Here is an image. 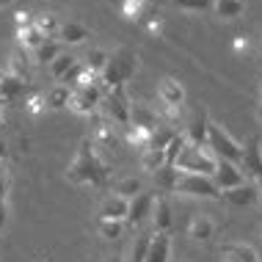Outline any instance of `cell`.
<instances>
[{
  "label": "cell",
  "mask_w": 262,
  "mask_h": 262,
  "mask_svg": "<svg viewBox=\"0 0 262 262\" xmlns=\"http://www.w3.org/2000/svg\"><path fill=\"white\" fill-rule=\"evenodd\" d=\"M25 111L33 113V116H39V113L47 111V100H45V91H36L31 89V94L25 97Z\"/></svg>",
  "instance_id": "cell-40"
},
{
  "label": "cell",
  "mask_w": 262,
  "mask_h": 262,
  "mask_svg": "<svg viewBox=\"0 0 262 262\" xmlns=\"http://www.w3.org/2000/svg\"><path fill=\"white\" fill-rule=\"evenodd\" d=\"M105 262H124L122 254H111V257H105Z\"/></svg>",
  "instance_id": "cell-48"
},
{
  "label": "cell",
  "mask_w": 262,
  "mask_h": 262,
  "mask_svg": "<svg viewBox=\"0 0 262 262\" xmlns=\"http://www.w3.org/2000/svg\"><path fill=\"white\" fill-rule=\"evenodd\" d=\"M163 31V19H152L149 23V33H160Z\"/></svg>",
  "instance_id": "cell-47"
},
{
  "label": "cell",
  "mask_w": 262,
  "mask_h": 262,
  "mask_svg": "<svg viewBox=\"0 0 262 262\" xmlns=\"http://www.w3.org/2000/svg\"><path fill=\"white\" fill-rule=\"evenodd\" d=\"M108 50H102V47H91V50L86 53V61H83V67L89 69V72H94V75H102V69H105V63H108Z\"/></svg>",
  "instance_id": "cell-34"
},
{
  "label": "cell",
  "mask_w": 262,
  "mask_h": 262,
  "mask_svg": "<svg viewBox=\"0 0 262 262\" xmlns=\"http://www.w3.org/2000/svg\"><path fill=\"white\" fill-rule=\"evenodd\" d=\"M171 235H152L149 240V251H146V259L144 262H168L171 259Z\"/></svg>",
  "instance_id": "cell-20"
},
{
  "label": "cell",
  "mask_w": 262,
  "mask_h": 262,
  "mask_svg": "<svg viewBox=\"0 0 262 262\" xmlns=\"http://www.w3.org/2000/svg\"><path fill=\"white\" fill-rule=\"evenodd\" d=\"M45 100H47V108H50V111H63V108H69L72 89L63 86V83H55V86L45 94Z\"/></svg>",
  "instance_id": "cell-27"
},
{
  "label": "cell",
  "mask_w": 262,
  "mask_h": 262,
  "mask_svg": "<svg viewBox=\"0 0 262 262\" xmlns=\"http://www.w3.org/2000/svg\"><path fill=\"white\" fill-rule=\"evenodd\" d=\"M14 23H17V28H28V25H33V14L17 11V14H14Z\"/></svg>",
  "instance_id": "cell-43"
},
{
  "label": "cell",
  "mask_w": 262,
  "mask_h": 262,
  "mask_svg": "<svg viewBox=\"0 0 262 262\" xmlns=\"http://www.w3.org/2000/svg\"><path fill=\"white\" fill-rule=\"evenodd\" d=\"M212 235H215V224H212L210 215L196 212V215L188 221V237L190 240H196V243H207V240H212Z\"/></svg>",
  "instance_id": "cell-17"
},
{
  "label": "cell",
  "mask_w": 262,
  "mask_h": 262,
  "mask_svg": "<svg viewBox=\"0 0 262 262\" xmlns=\"http://www.w3.org/2000/svg\"><path fill=\"white\" fill-rule=\"evenodd\" d=\"M124 141L133 146V149H138V155L144 149H149V141H152V133L144 130V127H124Z\"/></svg>",
  "instance_id": "cell-32"
},
{
  "label": "cell",
  "mask_w": 262,
  "mask_h": 262,
  "mask_svg": "<svg viewBox=\"0 0 262 262\" xmlns=\"http://www.w3.org/2000/svg\"><path fill=\"white\" fill-rule=\"evenodd\" d=\"M130 124L133 127H144V130L155 133L163 122H160L158 111L146 108V105H141V102H133V108H130Z\"/></svg>",
  "instance_id": "cell-18"
},
{
  "label": "cell",
  "mask_w": 262,
  "mask_h": 262,
  "mask_svg": "<svg viewBox=\"0 0 262 262\" xmlns=\"http://www.w3.org/2000/svg\"><path fill=\"white\" fill-rule=\"evenodd\" d=\"M168 6L180 11H193V14H202V11H212V3L215 0H166Z\"/></svg>",
  "instance_id": "cell-36"
},
{
  "label": "cell",
  "mask_w": 262,
  "mask_h": 262,
  "mask_svg": "<svg viewBox=\"0 0 262 262\" xmlns=\"http://www.w3.org/2000/svg\"><path fill=\"white\" fill-rule=\"evenodd\" d=\"M55 39L63 47H75V45H83L86 39H91V31L83 23H77V19H69V23H61V31Z\"/></svg>",
  "instance_id": "cell-15"
},
{
  "label": "cell",
  "mask_w": 262,
  "mask_h": 262,
  "mask_svg": "<svg viewBox=\"0 0 262 262\" xmlns=\"http://www.w3.org/2000/svg\"><path fill=\"white\" fill-rule=\"evenodd\" d=\"M105 91L102 86H83V89H72V100H69V111L77 113V116H94L102 105Z\"/></svg>",
  "instance_id": "cell-8"
},
{
  "label": "cell",
  "mask_w": 262,
  "mask_h": 262,
  "mask_svg": "<svg viewBox=\"0 0 262 262\" xmlns=\"http://www.w3.org/2000/svg\"><path fill=\"white\" fill-rule=\"evenodd\" d=\"M138 69V55L136 50L130 47H119L108 55V63H105L102 75H100V86L102 91H111V89H127V83L133 80Z\"/></svg>",
  "instance_id": "cell-2"
},
{
  "label": "cell",
  "mask_w": 262,
  "mask_h": 262,
  "mask_svg": "<svg viewBox=\"0 0 262 262\" xmlns=\"http://www.w3.org/2000/svg\"><path fill=\"white\" fill-rule=\"evenodd\" d=\"M224 262H237V259H232V257H224Z\"/></svg>",
  "instance_id": "cell-51"
},
{
  "label": "cell",
  "mask_w": 262,
  "mask_h": 262,
  "mask_svg": "<svg viewBox=\"0 0 262 262\" xmlns=\"http://www.w3.org/2000/svg\"><path fill=\"white\" fill-rule=\"evenodd\" d=\"M33 28H36L45 39H55L61 31V19H58V14H53V11H41V14H33Z\"/></svg>",
  "instance_id": "cell-22"
},
{
  "label": "cell",
  "mask_w": 262,
  "mask_h": 262,
  "mask_svg": "<svg viewBox=\"0 0 262 262\" xmlns=\"http://www.w3.org/2000/svg\"><path fill=\"white\" fill-rule=\"evenodd\" d=\"M237 166L249 182H254L257 188L262 185V141H259V136H251L243 144V158H240Z\"/></svg>",
  "instance_id": "cell-7"
},
{
  "label": "cell",
  "mask_w": 262,
  "mask_h": 262,
  "mask_svg": "<svg viewBox=\"0 0 262 262\" xmlns=\"http://www.w3.org/2000/svg\"><path fill=\"white\" fill-rule=\"evenodd\" d=\"M9 193H11V174L0 166V202H9Z\"/></svg>",
  "instance_id": "cell-42"
},
{
  "label": "cell",
  "mask_w": 262,
  "mask_h": 262,
  "mask_svg": "<svg viewBox=\"0 0 262 262\" xmlns=\"http://www.w3.org/2000/svg\"><path fill=\"white\" fill-rule=\"evenodd\" d=\"M207 146L215 152L218 160L240 163V158H243V144H240L229 130H224V127L215 124V122L207 124Z\"/></svg>",
  "instance_id": "cell-4"
},
{
  "label": "cell",
  "mask_w": 262,
  "mask_h": 262,
  "mask_svg": "<svg viewBox=\"0 0 262 262\" xmlns=\"http://www.w3.org/2000/svg\"><path fill=\"white\" fill-rule=\"evenodd\" d=\"M158 97H160L163 105H168V108H182V105H185V89H182V83L177 80V77H163Z\"/></svg>",
  "instance_id": "cell-13"
},
{
  "label": "cell",
  "mask_w": 262,
  "mask_h": 262,
  "mask_svg": "<svg viewBox=\"0 0 262 262\" xmlns=\"http://www.w3.org/2000/svg\"><path fill=\"white\" fill-rule=\"evenodd\" d=\"M138 163H141V171L155 174V171H160V168L166 166V152L149 146V149H144V152L138 155Z\"/></svg>",
  "instance_id": "cell-28"
},
{
  "label": "cell",
  "mask_w": 262,
  "mask_h": 262,
  "mask_svg": "<svg viewBox=\"0 0 262 262\" xmlns=\"http://www.w3.org/2000/svg\"><path fill=\"white\" fill-rule=\"evenodd\" d=\"M130 108H133V100H130V94H127V89L105 91L102 105H100L105 119H108L111 124H119V127H130Z\"/></svg>",
  "instance_id": "cell-5"
},
{
  "label": "cell",
  "mask_w": 262,
  "mask_h": 262,
  "mask_svg": "<svg viewBox=\"0 0 262 262\" xmlns=\"http://www.w3.org/2000/svg\"><path fill=\"white\" fill-rule=\"evenodd\" d=\"M9 158V144H6V138L0 136V160H6Z\"/></svg>",
  "instance_id": "cell-46"
},
{
  "label": "cell",
  "mask_w": 262,
  "mask_h": 262,
  "mask_svg": "<svg viewBox=\"0 0 262 262\" xmlns=\"http://www.w3.org/2000/svg\"><path fill=\"white\" fill-rule=\"evenodd\" d=\"M67 180L72 185H89V188H105L111 180V166L102 158V152L91 144V138H83L77 146L75 160L67 168Z\"/></svg>",
  "instance_id": "cell-1"
},
{
  "label": "cell",
  "mask_w": 262,
  "mask_h": 262,
  "mask_svg": "<svg viewBox=\"0 0 262 262\" xmlns=\"http://www.w3.org/2000/svg\"><path fill=\"white\" fill-rule=\"evenodd\" d=\"M127 207H130V199H124V196H105L102 204H100V218L102 221H124L127 218Z\"/></svg>",
  "instance_id": "cell-16"
},
{
  "label": "cell",
  "mask_w": 262,
  "mask_h": 262,
  "mask_svg": "<svg viewBox=\"0 0 262 262\" xmlns=\"http://www.w3.org/2000/svg\"><path fill=\"white\" fill-rule=\"evenodd\" d=\"M207 124H210L207 116H193V119H190V124H188V130H185L188 144L207 146Z\"/></svg>",
  "instance_id": "cell-25"
},
{
  "label": "cell",
  "mask_w": 262,
  "mask_h": 262,
  "mask_svg": "<svg viewBox=\"0 0 262 262\" xmlns=\"http://www.w3.org/2000/svg\"><path fill=\"white\" fill-rule=\"evenodd\" d=\"M3 75H6V72H3V69H0V80H3Z\"/></svg>",
  "instance_id": "cell-53"
},
{
  "label": "cell",
  "mask_w": 262,
  "mask_h": 262,
  "mask_svg": "<svg viewBox=\"0 0 262 262\" xmlns=\"http://www.w3.org/2000/svg\"><path fill=\"white\" fill-rule=\"evenodd\" d=\"M6 124V113H3V102H0V127Z\"/></svg>",
  "instance_id": "cell-49"
},
{
  "label": "cell",
  "mask_w": 262,
  "mask_h": 262,
  "mask_svg": "<svg viewBox=\"0 0 262 262\" xmlns=\"http://www.w3.org/2000/svg\"><path fill=\"white\" fill-rule=\"evenodd\" d=\"M113 193L124 196V199H136L138 193H144V180L141 177H122L113 182Z\"/></svg>",
  "instance_id": "cell-29"
},
{
  "label": "cell",
  "mask_w": 262,
  "mask_h": 262,
  "mask_svg": "<svg viewBox=\"0 0 262 262\" xmlns=\"http://www.w3.org/2000/svg\"><path fill=\"white\" fill-rule=\"evenodd\" d=\"M152 204H155V193H138L136 199H130V207H127V218H124V226H141L149 221L152 215Z\"/></svg>",
  "instance_id": "cell-10"
},
{
  "label": "cell",
  "mask_w": 262,
  "mask_h": 262,
  "mask_svg": "<svg viewBox=\"0 0 262 262\" xmlns=\"http://www.w3.org/2000/svg\"><path fill=\"white\" fill-rule=\"evenodd\" d=\"M259 199H262V185H259Z\"/></svg>",
  "instance_id": "cell-54"
},
{
  "label": "cell",
  "mask_w": 262,
  "mask_h": 262,
  "mask_svg": "<svg viewBox=\"0 0 262 262\" xmlns=\"http://www.w3.org/2000/svg\"><path fill=\"white\" fill-rule=\"evenodd\" d=\"M146 3H149V0H122V14L127 19H138L141 14H144Z\"/></svg>",
  "instance_id": "cell-41"
},
{
  "label": "cell",
  "mask_w": 262,
  "mask_h": 262,
  "mask_svg": "<svg viewBox=\"0 0 262 262\" xmlns=\"http://www.w3.org/2000/svg\"><path fill=\"white\" fill-rule=\"evenodd\" d=\"M9 75L28 83V86H33V61L28 58V53L19 50V47L9 55Z\"/></svg>",
  "instance_id": "cell-12"
},
{
  "label": "cell",
  "mask_w": 262,
  "mask_h": 262,
  "mask_svg": "<svg viewBox=\"0 0 262 262\" xmlns=\"http://www.w3.org/2000/svg\"><path fill=\"white\" fill-rule=\"evenodd\" d=\"M152 180H155V185H158L160 193H174L177 180H180V171H177L174 166H163L160 171L152 174Z\"/></svg>",
  "instance_id": "cell-31"
},
{
  "label": "cell",
  "mask_w": 262,
  "mask_h": 262,
  "mask_svg": "<svg viewBox=\"0 0 262 262\" xmlns=\"http://www.w3.org/2000/svg\"><path fill=\"white\" fill-rule=\"evenodd\" d=\"M232 50H235V53L249 50V39H246V36H235V41H232Z\"/></svg>",
  "instance_id": "cell-45"
},
{
  "label": "cell",
  "mask_w": 262,
  "mask_h": 262,
  "mask_svg": "<svg viewBox=\"0 0 262 262\" xmlns=\"http://www.w3.org/2000/svg\"><path fill=\"white\" fill-rule=\"evenodd\" d=\"M224 257H232V259H237V262H259V254L254 246L249 243H226L224 249H221Z\"/></svg>",
  "instance_id": "cell-26"
},
{
  "label": "cell",
  "mask_w": 262,
  "mask_h": 262,
  "mask_svg": "<svg viewBox=\"0 0 262 262\" xmlns=\"http://www.w3.org/2000/svg\"><path fill=\"white\" fill-rule=\"evenodd\" d=\"M28 94H31V86H28V83L11 77L9 72L3 75V80H0V102H17Z\"/></svg>",
  "instance_id": "cell-19"
},
{
  "label": "cell",
  "mask_w": 262,
  "mask_h": 262,
  "mask_svg": "<svg viewBox=\"0 0 262 262\" xmlns=\"http://www.w3.org/2000/svg\"><path fill=\"white\" fill-rule=\"evenodd\" d=\"M6 224H9V202H0V232L6 229Z\"/></svg>",
  "instance_id": "cell-44"
},
{
  "label": "cell",
  "mask_w": 262,
  "mask_h": 262,
  "mask_svg": "<svg viewBox=\"0 0 262 262\" xmlns=\"http://www.w3.org/2000/svg\"><path fill=\"white\" fill-rule=\"evenodd\" d=\"M91 144L97 146V149H113L116 146V133H113V124L108 119H102V122H97L94 133H91Z\"/></svg>",
  "instance_id": "cell-23"
},
{
  "label": "cell",
  "mask_w": 262,
  "mask_h": 262,
  "mask_svg": "<svg viewBox=\"0 0 262 262\" xmlns=\"http://www.w3.org/2000/svg\"><path fill=\"white\" fill-rule=\"evenodd\" d=\"M259 122H262V105H259Z\"/></svg>",
  "instance_id": "cell-52"
},
{
  "label": "cell",
  "mask_w": 262,
  "mask_h": 262,
  "mask_svg": "<svg viewBox=\"0 0 262 262\" xmlns=\"http://www.w3.org/2000/svg\"><path fill=\"white\" fill-rule=\"evenodd\" d=\"M174 193L193 196V199H210V202H218V199H221V190L215 188V182H212L210 177H199V174H182V171H180V180H177Z\"/></svg>",
  "instance_id": "cell-6"
},
{
  "label": "cell",
  "mask_w": 262,
  "mask_h": 262,
  "mask_svg": "<svg viewBox=\"0 0 262 262\" xmlns=\"http://www.w3.org/2000/svg\"><path fill=\"white\" fill-rule=\"evenodd\" d=\"M41 41H45V36H41V33H39L33 25H28V28H17V47H19V50L33 53V50H39Z\"/></svg>",
  "instance_id": "cell-30"
},
{
  "label": "cell",
  "mask_w": 262,
  "mask_h": 262,
  "mask_svg": "<svg viewBox=\"0 0 262 262\" xmlns=\"http://www.w3.org/2000/svg\"><path fill=\"white\" fill-rule=\"evenodd\" d=\"M61 53H67V47H63L58 39H45L39 45V50H33V63H47V67H50Z\"/></svg>",
  "instance_id": "cell-24"
},
{
  "label": "cell",
  "mask_w": 262,
  "mask_h": 262,
  "mask_svg": "<svg viewBox=\"0 0 262 262\" xmlns=\"http://www.w3.org/2000/svg\"><path fill=\"white\" fill-rule=\"evenodd\" d=\"M212 182H215V188L224 193V190H232V188L243 185V182H249V180H246V174H243V171H240L237 163L221 160V163H218V171L212 174Z\"/></svg>",
  "instance_id": "cell-11"
},
{
  "label": "cell",
  "mask_w": 262,
  "mask_h": 262,
  "mask_svg": "<svg viewBox=\"0 0 262 262\" xmlns=\"http://www.w3.org/2000/svg\"><path fill=\"white\" fill-rule=\"evenodd\" d=\"M188 146V138H185V133H177V136L168 141V146H166V166H174V160L182 155V149Z\"/></svg>",
  "instance_id": "cell-38"
},
{
  "label": "cell",
  "mask_w": 262,
  "mask_h": 262,
  "mask_svg": "<svg viewBox=\"0 0 262 262\" xmlns=\"http://www.w3.org/2000/svg\"><path fill=\"white\" fill-rule=\"evenodd\" d=\"M158 3H160V0H158Z\"/></svg>",
  "instance_id": "cell-55"
},
{
  "label": "cell",
  "mask_w": 262,
  "mask_h": 262,
  "mask_svg": "<svg viewBox=\"0 0 262 262\" xmlns=\"http://www.w3.org/2000/svg\"><path fill=\"white\" fill-rule=\"evenodd\" d=\"M11 3H14V0H0V9H9Z\"/></svg>",
  "instance_id": "cell-50"
},
{
  "label": "cell",
  "mask_w": 262,
  "mask_h": 262,
  "mask_svg": "<svg viewBox=\"0 0 262 262\" xmlns=\"http://www.w3.org/2000/svg\"><path fill=\"white\" fill-rule=\"evenodd\" d=\"M212 14H215L218 19H224V23L240 19L246 14V0H215V3H212Z\"/></svg>",
  "instance_id": "cell-21"
},
{
  "label": "cell",
  "mask_w": 262,
  "mask_h": 262,
  "mask_svg": "<svg viewBox=\"0 0 262 262\" xmlns=\"http://www.w3.org/2000/svg\"><path fill=\"white\" fill-rule=\"evenodd\" d=\"M221 199L235 204V207H251L254 202H259V188L254 185V182H243V185H237L232 190H224Z\"/></svg>",
  "instance_id": "cell-14"
},
{
  "label": "cell",
  "mask_w": 262,
  "mask_h": 262,
  "mask_svg": "<svg viewBox=\"0 0 262 262\" xmlns=\"http://www.w3.org/2000/svg\"><path fill=\"white\" fill-rule=\"evenodd\" d=\"M149 240H152V232H141V235L133 240L130 254H127L124 262H144L146 259V251H149Z\"/></svg>",
  "instance_id": "cell-33"
},
{
  "label": "cell",
  "mask_w": 262,
  "mask_h": 262,
  "mask_svg": "<svg viewBox=\"0 0 262 262\" xmlns=\"http://www.w3.org/2000/svg\"><path fill=\"white\" fill-rule=\"evenodd\" d=\"M152 235H171V226H174V210L168 204L166 196H155L152 204Z\"/></svg>",
  "instance_id": "cell-9"
},
{
  "label": "cell",
  "mask_w": 262,
  "mask_h": 262,
  "mask_svg": "<svg viewBox=\"0 0 262 262\" xmlns=\"http://www.w3.org/2000/svg\"><path fill=\"white\" fill-rule=\"evenodd\" d=\"M174 136H177V130H174V127H168V124H160L158 130L152 133V141H149V146H155V149H163V152H166L168 141H171Z\"/></svg>",
  "instance_id": "cell-39"
},
{
  "label": "cell",
  "mask_w": 262,
  "mask_h": 262,
  "mask_svg": "<svg viewBox=\"0 0 262 262\" xmlns=\"http://www.w3.org/2000/svg\"><path fill=\"white\" fill-rule=\"evenodd\" d=\"M218 160L215 158V152L210 149V146H193V144H188L185 149H182V155L174 160V168L177 171H182V174H199V177H210L212 180V174L218 171Z\"/></svg>",
  "instance_id": "cell-3"
},
{
  "label": "cell",
  "mask_w": 262,
  "mask_h": 262,
  "mask_svg": "<svg viewBox=\"0 0 262 262\" xmlns=\"http://www.w3.org/2000/svg\"><path fill=\"white\" fill-rule=\"evenodd\" d=\"M75 63H77V58H75V55H69V53H61L58 55V58H55L53 63H50V75H53V80H63V75H67L69 72V69H72L75 67Z\"/></svg>",
  "instance_id": "cell-35"
},
{
  "label": "cell",
  "mask_w": 262,
  "mask_h": 262,
  "mask_svg": "<svg viewBox=\"0 0 262 262\" xmlns=\"http://www.w3.org/2000/svg\"><path fill=\"white\" fill-rule=\"evenodd\" d=\"M124 221H102L100 218V224H97V232H100V237H105V240H119L124 235Z\"/></svg>",
  "instance_id": "cell-37"
}]
</instances>
